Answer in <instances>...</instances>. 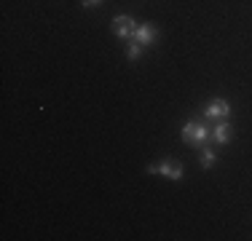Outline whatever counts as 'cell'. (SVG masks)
Instances as JSON below:
<instances>
[{"mask_svg": "<svg viewBox=\"0 0 252 241\" xmlns=\"http://www.w3.org/2000/svg\"><path fill=\"white\" fill-rule=\"evenodd\" d=\"M231 137H233V129L228 123H218L212 129V140L218 145H228V142H231Z\"/></svg>", "mask_w": 252, "mask_h": 241, "instance_id": "obj_6", "label": "cell"}, {"mask_svg": "<svg viewBox=\"0 0 252 241\" xmlns=\"http://www.w3.org/2000/svg\"><path fill=\"white\" fill-rule=\"evenodd\" d=\"M140 54H142V46L131 40L129 48H126V59H129V62H137V59H140Z\"/></svg>", "mask_w": 252, "mask_h": 241, "instance_id": "obj_7", "label": "cell"}, {"mask_svg": "<svg viewBox=\"0 0 252 241\" xmlns=\"http://www.w3.org/2000/svg\"><path fill=\"white\" fill-rule=\"evenodd\" d=\"M134 32H137V24H134L131 16H116V19H113V35L131 40V38H134Z\"/></svg>", "mask_w": 252, "mask_h": 241, "instance_id": "obj_2", "label": "cell"}, {"mask_svg": "<svg viewBox=\"0 0 252 241\" xmlns=\"http://www.w3.org/2000/svg\"><path fill=\"white\" fill-rule=\"evenodd\" d=\"M180 137H183V142L193 145V148H204V142L209 137V129L204 123H199V120H188L183 126V131H180Z\"/></svg>", "mask_w": 252, "mask_h": 241, "instance_id": "obj_1", "label": "cell"}, {"mask_svg": "<svg viewBox=\"0 0 252 241\" xmlns=\"http://www.w3.org/2000/svg\"><path fill=\"white\" fill-rule=\"evenodd\" d=\"M156 174H164L169 180H183V164L180 161H161L156 166Z\"/></svg>", "mask_w": 252, "mask_h": 241, "instance_id": "obj_4", "label": "cell"}, {"mask_svg": "<svg viewBox=\"0 0 252 241\" xmlns=\"http://www.w3.org/2000/svg\"><path fill=\"white\" fill-rule=\"evenodd\" d=\"M99 3H102V0H81L83 8H92V5H99Z\"/></svg>", "mask_w": 252, "mask_h": 241, "instance_id": "obj_9", "label": "cell"}, {"mask_svg": "<svg viewBox=\"0 0 252 241\" xmlns=\"http://www.w3.org/2000/svg\"><path fill=\"white\" fill-rule=\"evenodd\" d=\"M231 116V105L225 99H212L207 105V118H228Z\"/></svg>", "mask_w": 252, "mask_h": 241, "instance_id": "obj_5", "label": "cell"}, {"mask_svg": "<svg viewBox=\"0 0 252 241\" xmlns=\"http://www.w3.org/2000/svg\"><path fill=\"white\" fill-rule=\"evenodd\" d=\"M215 164H218V155H215L212 150H201V166L204 169H212Z\"/></svg>", "mask_w": 252, "mask_h": 241, "instance_id": "obj_8", "label": "cell"}, {"mask_svg": "<svg viewBox=\"0 0 252 241\" xmlns=\"http://www.w3.org/2000/svg\"><path fill=\"white\" fill-rule=\"evenodd\" d=\"M156 35H158V30H156L153 24H140L131 40H134V43H140L142 48H145V46H151L153 40H156Z\"/></svg>", "mask_w": 252, "mask_h": 241, "instance_id": "obj_3", "label": "cell"}]
</instances>
